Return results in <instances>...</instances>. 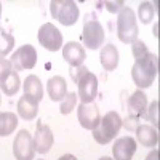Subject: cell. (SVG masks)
<instances>
[{
    "label": "cell",
    "mask_w": 160,
    "mask_h": 160,
    "mask_svg": "<svg viewBox=\"0 0 160 160\" xmlns=\"http://www.w3.org/2000/svg\"><path fill=\"white\" fill-rule=\"evenodd\" d=\"M157 74H158V58L151 51L148 55H144L141 59H136L131 68V78L139 90L149 88L154 83Z\"/></svg>",
    "instance_id": "obj_1"
},
{
    "label": "cell",
    "mask_w": 160,
    "mask_h": 160,
    "mask_svg": "<svg viewBox=\"0 0 160 160\" xmlns=\"http://www.w3.org/2000/svg\"><path fill=\"white\" fill-rule=\"evenodd\" d=\"M122 117H120L115 111L108 112L102 118H99V123L96 125L93 131V138L98 144H109L114 141V138L118 135L120 128H122Z\"/></svg>",
    "instance_id": "obj_2"
},
{
    "label": "cell",
    "mask_w": 160,
    "mask_h": 160,
    "mask_svg": "<svg viewBox=\"0 0 160 160\" xmlns=\"http://www.w3.org/2000/svg\"><path fill=\"white\" fill-rule=\"evenodd\" d=\"M117 35L123 43H133L138 40L136 15L130 7H123L117 15Z\"/></svg>",
    "instance_id": "obj_3"
},
{
    "label": "cell",
    "mask_w": 160,
    "mask_h": 160,
    "mask_svg": "<svg viewBox=\"0 0 160 160\" xmlns=\"http://www.w3.org/2000/svg\"><path fill=\"white\" fill-rule=\"evenodd\" d=\"M51 16L62 26H72L78 19V7L72 0H53L50 3Z\"/></svg>",
    "instance_id": "obj_4"
},
{
    "label": "cell",
    "mask_w": 160,
    "mask_h": 160,
    "mask_svg": "<svg viewBox=\"0 0 160 160\" xmlns=\"http://www.w3.org/2000/svg\"><path fill=\"white\" fill-rule=\"evenodd\" d=\"M104 29L102 24L98 19H88L83 24V31H82V42L87 48L90 50H98L102 42H104Z\"/></svg>",
    "instance_id": "obj_5"
},
{
    "label": "cell",
    "mask_w": 160,
    "mask_h": 160,
    "mask_svg": "<svg viewBox=\"0 0 160 160\" xmlns=\"http://www.w3.org/2000/svg\"><path fill=\"white\" fill-rule=\"evenodd\" d=\"M37 38L40 45L48 51H58L62 47V35L56 26H53L51 22H45L43 26H40V29L37 32Z\"/></svg>",
    "instance_id": "obj_6"
},
{
    "label": "cell",
    "mask_w": 160,
    "mask_h": 160,
    "mask_svg": "<svg viewBox=\"0 0 160 160\" xmlns=\"http://www.w3.org/2000/svg\"><path fill=\"white\" fill-rule=\"evenodd\" d=\"M13 154L16 160H34V141L28 130H21L13 141Z\"/></svg>",
    "instance_id": "obj_7"
},
{
    "label": "cell",
    "mask_w": 160,
    "mask_h": 160,
    "mask_svg": "<svg viewBox=\"0 0 160 160\" xmlns=\"http://www.w3.org/2000/svg\"><path fill=\"white\" fill-rule=\"evenodd\" d=\"M11 66L15 71H26L34 69L37 64V51L32 45H22L18 48L11 56Z\"/></svg>",
    "instance_id": "obj_8"
},
{
    "label": "cell",
    "mask_w": 160,
    "mask_h": 160,
    "mask_svg": "<svg viewBox=\"0 0 160 160\" xmlns=\"http://www.w3.org/2000/svg\"><path fill=\"white\" fill-rule=\"evenodd\" d=\"M75 83L78 87L77 96L80 98V101L82 102H93V99L98 95V78H96V75L91 74L90 71H87Z\"/></svg>",
    "instance_id": "obj_9"
},
{
    "label": "cell",
    "mask_w": 160,
    "mask_h": 160,
    "mask_svg": "<svg viewBox=\"0 0 160 160\" xmlns=\"http://www.w3.org/2000/svg\"><path fill=\"white\" fill-rule=\"evenodd\" d=\"M77 117L80 125L85 130H95L101 118L98 106L93 102H80V106L77 108Z\"/></svg>",
    "instance_id": "obj_10"
},
{
    "label": "cell",
    "mask_w": 160,
    "mask_h": 160,
    "mask_svg": "<svg viewBox=\"0 0 160 160\" xmlns=\"http://www.w3.org/2000/svg\"><path fill=\"white\" fill-rule=\"evenodd\" d=\"M34 141V149L38 154H45L51 149L53 142H55V136H53V131L48 125L45 123H37L35 128V135L32 138Z\"/></svg>",
    "instance_id": "obj_11"
},
{
    "label": "cell",
    "mask_w": 160,
    "mask_h": 160,
    "mask_svg": "<svg viewBox=\"0 0 160 160\" xmlns=\"http://www.w3.org/2000/svg\"><path fill=\"white\" fill-rule=\"evenodd\" d=\"M136 152V141L131 136L118 138L112 146V155L115 160H131Z\"/></svg>",
    "instance_id": "obj_12"
},
{
    "label": "cell",
    "mask_w": 160,
    "mask_h": 160,
    "mask_svg": "<svg viewBox=\"0 0 160 160\" xmlns=\"http://www.w3.org/2000/svg\"><path fill=\"white\" fill-rule=\"evenodd\" d=\"M62 58L66 62L71 64V68H77V66H82L85 58H87V53L85 48L77 43V42H68L62 48Z\"/></svg>",
    "instance_id": "obj_13"
},
{
    "label": "cell",
    "mask_w": 160,
    "mask_h": 160,
    "mask_svg": "<svg viewBox=\"0 0 160 160\" xmlns=\"http://www.w3.org/2000/svg\"><path fill=\"white\" fill-rule=\"evenodd\" d=\"M146 109H148V98L141 90H136L128 98V114L130 117L139 118L146 114Z\"/></svg>",
    "instance_id": "obj_14"
},
{
    "label": "cell",
    "mask_w": 160,
    "mask_h": 160,
    "mask_svg": "<svg viewBox=\"0 0 160 160\" xmlns=\"http://www.w3.org/2000/svg\"><path fill=\"white\" fill-rule=\"evenodd\" d=\"M47 91L51 101H62L64 96L68 95V83L61 75H55L48 80Z\"/></svg>",
    "instance_id": "obj_15"
},
{
    "label": "cell",
    "mask_w": 160,
    "mask_h": 160,
    "mask_svg": "<svg viewBox=\"0 0 160 160\" xmlns=\"http://www.w3.org/2000/svg\"><path fill=\"white\" fill-rule=\"evenodd\" d=\"M99 61L102 64L104 71H115L118 66V50L115 48V45L109 43L104 45L101 53H99Z\"/></svg>",
    "instance_id": "obj_16"
},
{
    "label": "cell",
    "mask_w": 160,
    "mask_h": 160,
    "mask_svg": "<svg viewBox=\"0 0 160 160\" xmlns=\"http://www.w3.org/2000/svg\"><path fill=\"white\" fill-rule=\"evenodd\" d=\"M136 138L144 148H155L158 144V131L151 125H139L136 130Z\"/></svg>",
    "instance_id": "obj_17"
},
{
    "label": "cell",
    "mask_w": 160,
    "mask_h": 160,
    "mask_svg": "<svg viewBox=\"0 0 160 160\" xmlns=\"http://www.w3.org/2000/svg\"><path fill=\"white\" fill-rule=\"evenodd\" d=\"M18 114L24 120H34L38 114V102L28 95L21 96L18 101Z\"/></svg>",
    "instance_id": "obj_18"
},
{
    "label": "cell",
    "mask_w": 160,
    "mask_h": 160,
    "mask_svg": "<svg viewBox=\"0 0 160 160\" xmlns=\"http://www.w3.org/2000/svg\"><path fill=\"white\" fill-rule=\"evenodd\" d=\"M22 90H24V95L31 96L32 99H35L37 102L42 101L43 98V87H42V82L37 75H28L22 83Z\"/></svg>",
    "instance_id": "obj_19"
},
{
    "label": "cell",
    "mask_w": 160,
    "mask_h": 160,
    "mask_svg": "<svg viewBox=\"0 0 160 160\" xmlns=\"http://www.w3.org/2000/svg\"><path fill=\"white\" fill-rule=\"evenodd\" d=\"M21 87V80H19V75L16 72H10L3 80H0V90H2L7 96H13L16 95L18 90Z\"/></svg>",
    "instance_id": "obj_20"
},
{
    "label": "cell",
    "mask_w": 160,
    "mask_h": 160,
    "mask_svg": "<svg viewBox=\"0 0 160 160\" xmlns=\"http://www.w3.org/2000/svg\"><path fill=\"white\" fill-rule=\"evenodd\" d=\"M18 127V117L13 112H0V136H8Z\"/></svg>",
    "instance_id": "obj_21"
},
{
    "label": "cell",
    "mask_w": 160,
    "mask_h": 160,
    "mask_svg": "<svg viewBox=\"0 0 160 160\" xmlns=\"http://www.w3.org/2000/svg\"><path fill=\"white\" fill-rule=\"evenodd\" d=\"M155 11H157V8L151 2H141L139 7H138V16H139L141 22L142 24H149L154 19V16H155Z\"/></svg>",
    "instance_id": "obj_22"
},
{
    "label": "cell",
    "mask_w": 160,
    "mask_h": 160,
    "mask_svg": "<svg viewBox=\"0 0 160 160\" xmlns=\"http://www.w3.org/2000/svg\"><path fill=\"white\" fill-rule=\"evenodd\" d=\"M15 47V37L0 29V58H5Z\"/></svg>",
    "instance_id": "obj_23"
},
{
    "label": "cell",
    "mask_w": 160,
    "mask_h": 160,
    "mask_svg": "<svg viewBox=\"0 0 160 160\" xmlns=\"http://www.w3.org/2000/svg\"><path fill=\"white\" fill-rule=\"evenodd\" d=\"M77 93H74V91H71V93H68V95L64 96V99L61 101V108H59V112L62 114V115H68V114H71L74 109H75V104H77Z\"/></svg>",
    "instance_id": "obj_24"
},
{
    "label": "cell",
    "mask_w": 160,
    "mask_h": 160,
    "mask_svg": "<svg viewBox=\"0 0 160 160\" xmlns=\"http://www.w3.org/2000/svg\"><path fill=\"white\" fill-rule=\"evenodd\" d=\"M131 51H133V56H135V61L141 59L144 55H148V53H149L148 47H146V43L142 42V40H136V42H133L131 43Z\"/></svg>",
    "instance_id": "obj_25"
},
{
    "label": "cell",
    "mask_w": 160,
    "mask_h": 160,
    "mask_svg": "<svg viewBox=\"0 0 160 160\" xmlns=\"http://www.w3.org/2000/svg\"><path fill=\"white\" fill-rule=\"evenodd\" d=\"M158 106H160L158 101H154L149 108L146 109V111H148V115H146V117H148L151 122L154 123V128H155V130L158 128V123H160V122H158Z\"/></svg>",
    "instance_id": "obj_26"
},
{
    "label": "cell",
    "mask_w": 160,
    "mask_h": 160,
    "mask_svg": "<svg viewBox=\"0 0 160 160\" xmlns=\"http://www.w3.org/2000/svg\"><path fill=\"white\" fill-rule=\"evenodd\" d=\"M11 71H13L11 61L7 58H0V80H3Z\"/></svg>",
    "instance_id": "obj_27"
},
{
    "label": "cell",
    "mask_w": 160,
    "mask_h": 160,
    "mask_svg": "<svg viewBox=\"0 0 160 160\" xmlns=\"http://www.w3.org/2000/svg\"><path fill=\"white\" fill-rule=\"evenodd\" d=\"M88 71V68H85V66L82 64V66H77V68H71V77H72V80H74V82H77V80L80 78V77H82L85 72Z\"/></svg>",
    "instance_id": "obj_28"
},
{
    "label": "cell",
    "mask_w": 160,
    "mask_h": 160,
    "mask_svg": "<svg viewBox=\"0 0 160 160\" xmlns=\"http://www.w3.org/2000/svg\"><path fill=\"white\" fill-rule=\"evenodd\" d=\"M104 5L111 13H118L125 7V2H104Z\"/></svg>",
    "instance_id": "obj_29"
},
{
    "label": "cell",
    "mask_w": 160,
    "mask_h": 160,
    "mask_svg": "<svg viewBox=\"0 0 160 160\" xmlns=\"http://www.w3.org/2000/svg\"><path fill=\"white\" fill-rule=\"evenodd\" d=\"M138 120L139 118H135V117H127L125 120H122V125H125V128L127 130H136L139 125H138Z\"/></svg>",
    "instance_id": "obj_30"
},
{
    "label": "cell",
    "mask_w": 160,
    "mask_h": 160,
    "mask_svg": "<svg viewBox=\"0 0 160 160\" xmlns=\"http://www.w3.org/2000/svg\"><path fill=\"white\" fill-rule=\"evenodd\" d=\"M146 160H160V152L158 149H154L148 154V157H146Z\"/></svg>",
    "instance_id": "obj_31"
},
{
    "label": "cell",
    "mask_w": 160,
    "mask_h": 160,
    "mask_svg": "<svg viewBox=\"0 0 160 160\" xmlns=\"http://www.w3.org/2000/svg\"><path fill=\"white\" fill-rule=\"evenodd\" d=\"M58 160H77V157L75 155H72V154H64L62 157H59Z\"/></svg>",
    "instance_id": "obj_32"
},
{
    "label": "cell",
    "mask_w": 160,
    "mask_h": 160,
    "mask_svg": "<svg viewBox=\"0 0 160 160\" xmlns=\"http://www.w3.org/2000/svg\"><path fill=\"white\" fill-rule=\"evenodd\" d=\"M99 160H114V158H111V157H101Z\"/></svg>",
    "instance_id": "obj_33"
},
{
    "label": "cell",
    "mask_w": 160,
    "mask_h": 160,
    "mask_svg": "<svg viewBox=\"0 0 160 160\" xmlns=\"http://www.w3.org/2000/svg\"><path fill=\"white\" fill-rule=\"evenodd\" d=\"M0 19H2V3H0Z\"/></svg>",
    "instance_id": "obj_34"
},
{
    "label": "cell",
    "mask_w": 160,
    "mask_h": 160,
    "mask_svg": "<svg viewBox=\"0 0 160 160\" xmlns=\"http://www.w3.org/2000/svg\"><path fill=\"white\" fill-rule=\"evenodd\" d=\"M0 102H2V98H0Z\"/></svg>",
    "instance_id": "obj_35"
}]
</instances>
